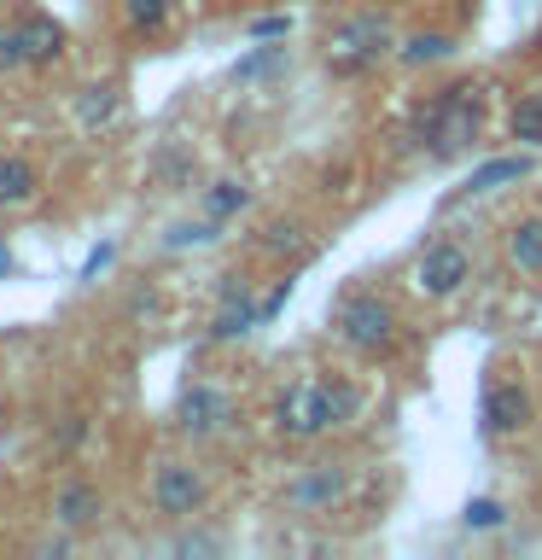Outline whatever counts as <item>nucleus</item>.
<instances>
[{
	"label": "nucleus",
	"mask_w": 542,
	"mask_h": 560,
	"mask_svg": "<svg viewBox=\"0 0 542 560\" xmlns=\"http://www.w3.org/2000/svg\"><path fill=\"white\" fill-rule=\"evenodd\" d=\"M484 129V82H449L414 112V140L432 158H461Z\"/></svg>",
	"instance_id": "1"
},
{
	"label": "nucleus",
	"mask_w": 542,
	"mask_h": 560,
	"mask_svg": "<svg viewBox=\"0 0 542 560\" xmlns=\"http://www.w3.org/2000/svg\"><path fill=\"white\" fill-rule=\"evenodd\" d=\"M397 42L402 35H397L391 18L356 7L350 18H339V24L321 35V65L332 70V77L356 82V77H374L385 59H397Z\"/></svg>",
	"instance_id": "2"
},
{
	"label": "nucleus",
	"mask_w": 542,
	"mask_h": 560,
	"mask_svg": "<svg viewBox=\"0 0 542 560\" xmlns=\"http://www.w3.org/2000/svg\"><path fill=\"white\" fill-rule=\"evenodd\" d=\"M327 327H332V339L344 350H356V357H385L402 332V315L379 287H350V292H339Z\"/></svg>",
	"instance_id": "3"
},
{
	"label": "nucleus",
	"mask_w": 542,
	"mask_h": 560,
	"mask_svg": "<svg viewBox=\"0 0 542 560\" xmlns=\"http://www.w3.org/2000/svg\"><path fill=\"white\" fill-rule=\"evenodd\" d=\"M269 420L286 444H315L332 432V409H327V374H292L269 402Z\"/></svg>",
	"instance_id": "4"
},
{
	"label": "nucleus",
	"mask_w": 542,
	"mask_h": 560,
	"mask_svg": "<svg viewBox=\"0 0 542 560\" xmlns=\"http://www.w3.org/2000/svg\"><path fill=\"white\" fill-rule=\"evenodd\" d=\"M472 280V245L461 240V234H437L426 252L414 257V269H409V287H414V298H455Z\"/></svg>",
	"instance_id": "5"
},
{
	"label": "nucleus",
	"mask_w": 542,
	"mask_h": 560,
	"mask_svg": "<svg viewBox=\"0 0 542 560\" xmlns=\"http://www.w3.org/2000/svg\"><path fill=\"white\" fill-rule=\"evenodd\" d=\"M146 497H152V514H157V520L181 525V520H192V514H199V508L210 502V479L199 472V462H181V455H169V462L152 467Z\"/></svg>",
	"instance_id": "6"
},
{
	"label": "nucleus",
	"mask_w": 542,
	"mask_h": 560,
	"mask_svg": "<svg viewBox=\"0 0 542 560\" xmlns=\"http://www.w3.org/2000/svg\"><path fill=\"white\" fill-rule=\"evenodd\" d=\"M227 420H234V397H227L222 385H210V380L187 385V392L175 397V409H169V427L181 432V438H192V444L227 432Z\"/></svg>",
	"instance_id": "7"
},
{
	"label": "nucleus",
	"mask_w": 542,
	"mask_h": 560,
	"mask_svg": "<svg viewBox=\"0 0 542 560\" xmlns=\"http://www.w3.org/2000/svg\"><path fill=\"white\" fill-rule=\"evenodd\" d=\"M344 490H350L344 462H309V467H297L292 479H286L280 502H286L292 514H327V508L344 502Z\"/></svg>",
	"instance_id": "8"
},
{
	"label": "nucleus",
	"mask_w": 542,
	"mask_h": 560,
	"mask_svg": "<svg viewBox=\"0 0 542 560\" xmlns=\"http://www.w3.org/2000/svg\"><path fill=\"white\" fill-rule=\"evenodd\" d=\"M52 525H59L64 537H94L99 525H105V497H99V485L94 479H59V490H52Z\"/></svg>",
	"instance_id": "9"
},
{
	"label": "nucleus",
	"mask_w": 542,
	"mask_h": 560,
	"mask_svg": "<svg viewBox=\"0 0 542 560\" xmlns=\"http://www.w3.org/2000/svg\"><path fill=\"white\" fill-rule=\"evenodd\" d=\"M12 30H17V52H24V65H30V70L59 65V59H64V47H70L64 24H59L52 12H42V7L12 12Z\"/></svg>",
	"instance_id": "10"
},
{
	"label": "nucleus",
	"mask_w": 542,
	"mask_h": 560,
	"mask_svg": "<svg viewBox=\"0 0 542 560\" xmlns=\"http://www.w3.org/2000/svg\"><path fill=\"white\" fill-rule=\"evenodd\" d=\"M531 420H537L531 385L496 380V385L484 392V432H490V438H519V432H531Z\"/></svg>",
	"instance_id": "11"
},
{
	"label": "nucleus",
	"mask_w": 542,
	"mask_h": 560,
	"mask_svg": "<svg viewBox=\"0 0 542 560\" xmlns=\"http://www.w3.org/2000/svg\"><path fill=\"white\" fill-rule=\"evenodd\" d=\"M42 192V164H30L24 152H0V217L30 210Z\"/></svg>",
	"instance_id": "12"
},
{
	"label": "nucleus",
	"mask_w": 542,
	"mask_h": 560,
	"mask_svg": "<svg viewBox=\"0 0 542 560\" xmlns=\"http://www.w3.org/2000/svg\"><path fill=\"white\" fill-rule=\"evenodd\" d=\"M327 409H332V432H356L367 415V392L356 374H327Z\"/></svg>",
	"instance_id": "13"
},
{
	"label": "nucleus",
	"mask_w": 542,
	"mask_h": 560,
	"mask_svg": "<svg viewBox=\"0 0 542 560\" xmlns=\"http://www.w3.org/2000/svg\"><path fill=\"white\" fill-rule=\"evenodd\" d=\"M507 262L525 280H542V217H519L507 228Z\"/></svg>",
	"instance_id": "14"
},
{
	"label": "nucleus",
	"mask_w": 542,
	"mask_h": 560,
	"mask_svg": "<svg viewBox=\"0 0 542 560\" xmlns=\"http://www.w3.org/2000/svg\"><path fill=\"white\" fill-rule=\"evenodd\" d=\"M449 52H455V35H449V30H414V35H402V42H397V59H402V70L449 65Z\"/></svg>",
	"instance_id": "15"
},
{
	"label": "nucleus",
	"mask_w": 542,
	"mask_h": 560,
	"mask_svg": "<svg viewBox=\"0 0 542 560\" xmlns=\"http://www.w3.org/2000/svg\"><path fill=\"white\" fill-rule=\"evenodd\" d=\"M117 18L129 35H157V30H169L175 0H117Z\"/></svg>",
	"instance_id": "16"
},
{
	"label": "nucleus",
	"mask_w": 542,
	"mask_h": 560,
	"mask_svg": "<svg viewBox=\"0 0 542 560\" xmlns=\"http://www.w3.org/2000/svg\"><path fill=\"white\" fill-rule=\"evenodd\" d=\"M507 140H519L525 152L542 147V88L514 100V112H507Z\"/></svg>",
	"instance_id": "17"
},
{
	"label": "nucleus",
	"mask_w": 542,
	"mask_h": 560,
	"mask_svg": "<svg viewBox=\"0 0 542 560\" xmlns=\"http://www.w3.org/2000/svg\"><path fill=\"white\" fill-rule=\"evenodd\" d=\"M262 257H286V262H304V252H309V240H304V222H292V217H280V222H269L262 228Z\"/></svg>",
	"instance_id": "18"
},
{
	"label": "nucleus",
	"mask_w": 542,
	"mask_h": 560,
	"mask_svg": "<svg viewBox=\"0 0 542 560\" xmlns=\"http://www.w3.org/2000/svg\"><path fill=\"white\" fill-rule=\"evenodd\" d=\"M245 205H251V187H245V182H216V187L204 192V217H210V222L239 217Z\"/></svg>",
	"instance_id": "19"
},
{
	"label": "nucleus",
	"mask_w": 542,
	"mask_h": 560,
	"mask_svg": "<svg viewBox=\"0 0 542 560\" xmlns=\"http://www.w3.org/2000/svg\"><path fill=\"white\" fill-rule=\"evenodd\" d=\"M519 175H531V158H525V152H519V158H496V164H484L467 187H472V192H490V187H502V182H519Z\"/></svg>",
	"instance_id": "20"
},
{
	"label": "nucleus",
	"mask_w": 542,
	"mask_h": 560,
	"mask_svg": "<svg viewBox=\"0 0 542 560\" xmlns=\"http://www.w3.org/2000/svg\"><path fill=\"white\" fill-rule=\"evenodd\" d=\"M117 112V88L111 82H94V88H82V100H76V117L87 122V129H94V122H105Z\"/></svg>",
	"instance_id": "21"
},
{
	"label": "nucleus",
	"mask_w": 542,
	"mask_h": 560,
	"mask_svg": "<svg viewBox=\"0 0 542 560\" xmlns=\"http://www.w3.org/2000/svg\"><path fill=\"white\" fill-rule=\"evenodd\" d=\"M7 70H24V52H17V30H12V18H0V77Z\"/></svg>",
	"instance_id": "22"
},
{
	"label": "nucleus",
	"mask_w": 542,
	"mask_h": 560,
	"mask_svg": "<svg viewBox=\"0 0 542 560\" xmlns=\"http://www.w3.org/2000/svg\"><path fill=\"white\" fill-rule=\"evenodd\" d=\"M502 520H507V508H502V502H490V497L467 502V525H472V532H484V525H502Z\"/></svg>",
	"instance_id": "23"
},
{
	"label": "nucleus",
	"mask_w": 542,
	"mask_h": 560,
	"mask_svg": "<svg viewBox=\"0 0 542 560\" xmlns=\"http://www.w3.org/2000/svg\"><path fill=\"white\" fill-rule=\"evenodd\" d=\"M286 24H292L286 12H274V18H251V35H257V42H274V35H286Z\"/></svg>",
	"instance_id": "24"
},
{
	"label": "nucleus",
	"mask_w": 542,
	"mask_h": 560,
	"mask_svg": "<svg viewBox=\"0 0 542 560\" xmlns=\"http://www.w3.org/2000/svg\"><path fill=\"white\" fill-rule=\"evenodd\" d=\"M82 438H87V420H82V415H70L64 427H59V450H76Z\"/></svg>",
	"instance_id": "25"
},
{
	"label": "nucleus",
	"mask_w": 542,
	"mask_h": 560,
	"mask_svg": "<svg viewBox=\"0 0 542 560\" xmlns=\"http://www.w3.org/2000/svg\"><path fill=\"white\" fill-rule=\"evenodd\" d=\"M12 269V252H7V240H0V275H7Z\"/></svg>",
	"instance_id": "26"
}]
</instances>
